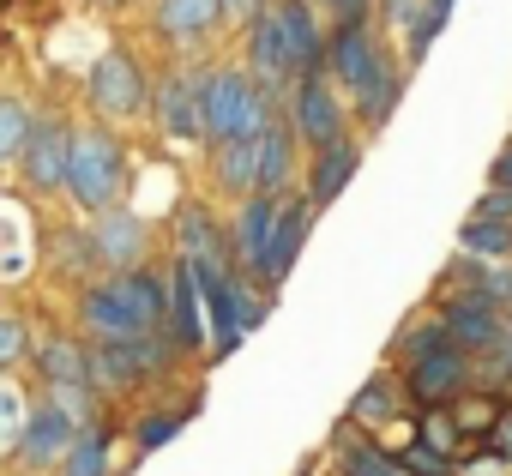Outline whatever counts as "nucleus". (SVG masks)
<instances>
[{
  "label": "nucleus",
  "instance_id": "7ed1b4c3",
  "mask_svg": "<svg viewBox=\"0 0 512 476\" xmlns=\"http://www.w3.org/2000/svg\"><path fill=\"white\" fill-rule=\"evenodd\" d=\"M91 97H97L103 115H133L145 103V79H139V67L127 55H103L91 67Z\"/></svg>",
  "mask_w": 512,
  "mask_h": 476
},
{
  "label": "nucleus",
  "instance_id": "7c9ffc66",
  "mask_svg": "<svg viewBox=\"0 0 512 476\" xmlns=\"http://www.w3.org/2000/svg\"><path fill=\"white\" fill-rule=\"evenodd\" d=\"M362 97H368V121H386V115H392V103H398V79H392V73H380Z\"/></svg>",
  "mask_w": 512,
  "mask_h": 476
},
{
  "label": "nucleus",
  "instance_id": "cd10ccee",
  "mask_svg": "<svg viewBox=\"0 0 512 476\" xmlns=\"http://www.w3.org/2000/svg\"><path fill=\"white\" fill-rule=\"evenodd\" d=\"M121 290L133 296V308H139V314H145V326H151V320H157V308H163V284H157V278H121Z\"/></svg>",
  "mask_w": 512,
  "mask_h": 476
},
{
  "label": "nucleus",
  "instance_id": "6ab92c4d",
  "mask_svg": "<svg viewBox=\"0 0 512 476\" xmlns=\"http://www.w3.org/2000/svg\"><path fill=\"white\" fill-rule=\"evenodd\" d=\"M217 13H223V0H163V25H169V31H181V37L205 31Z\"/></svg>",
  "mask_w": 512,
  "mask_h": 476
},
{
  "label": "nucleus",
  "instance_id": "393cba45",
  "mask_svg": "<svg viewBox=\"0 0 512 476\" xmlns=\"http://www.w3.org/2000/svg\"><path fill=\"white\" fill-rule=\"evenodd\" d=\"M458 242H464L470 254H482V260H494V254H506V248H512V235H506V229H500L494 217H476V223H470V229L458 235Z\"/></svg>",
  "mask_w": 512,
  "mask_h": 476
},
{
  "label": "nucleus",
  "instance_id": "c9c22d12",
  "mask_svg": "<svg viewBox=\"0 0 512 476\" xmlns=\"http://www.w3.org/2000/svg\"><path fill=\"white\" fill-rule=\"evenodd\" d=\"M458 422H470V428H482V422H494V410H488V404H464V410H458Z\"/></svg>",
  "mask_w": 512,
  "mask_h": 476
},
{
  "label": "nucleus",
  "instance_id": "f3484780",
  "mask_svg": "<svg viewBox=\"0 0 512 476\" xmlns=\"http://www.w3.org/2000/svg\"><path fill=\"white\" fill-rule=\"evenodd\" d=\"M193 284H199V266H193V260H181V272H175V290H169V302H175V344H199V320H193Z\"/></svg>",
  "mask_w": 512,
  "mask_h": 476
},
{
  "label": "nucleus",
  "instance_id": "2f4dec72",
  "mask_svg": "<svg viewBox=\"0 0 512 476\" xmlns=\"http://www.w3.org/2000/svg\"><path fill=\"white\" fill-rule=\"evenodd\" d=\"M356 416H392V380H386V374L356 398Z\"/></svg>",
  "mask_w": 512,
  "mask_h": 476
},
{
  "label": "nucleus",
  "instance_id": "72a5a7b5",
  "mask_svg": "<svg viewBox=\"0 0 512 476\" xmlns=\"http://www.w3.org/2000/svg\"><path fill=\"white\" fill-rule=\"evenodd\" d=\"M19 350H25V332H19L13 320H0V368H7V362H13Z\"/></svg>",
  "mask_w": 512,
  "mask_h": 476
},
{
  "label": "nucleus",
  "instance_id": "dca6fc26",
  "mask_svg": "<svg viewBox=\"0 0 512 476\" xmlns=\"http://www.w3.org/2000/svg\"><path fill=\"white\" fill-rule=\"evenodd\" d=\"M139 223L133 217H103V229H97V254L103 260H115V266H133L139 260Z\"/></svg>",
  "mask_w": 512,
  "mask_h": 476
},
{
  "label": "nucleus",
  "instance_id": "5701e85b",
  "mask_svg": "<svg viewBox=\"0 0 512 476\" xmlns=\"http://www.w3.org/2000/svg\"><path fill=\"white\" fill-rule=\"evenodd\" d=\"M284 163H290V151H284V133H260V193H278L284 187Z\"/></svg>",
  "mask_w": 512,
  "mask_h": 476
},
{
  "label": "nucleus",
  "instance_id": "473e14b6",
  "mask_svg": "<svg viewBox=\"0 0 512 476\" xmlns=\"http://www.w3.org/2000/svg\"><path fill=\"white\" fill-rule=\"evenodd\" d=\"M175 428H181V422H175V416H151V422H145V428H139V446H145V452H157V446H163V440H169V434H175Z\"/></svg>",
  "mask_w": 512,
  "mask_h": 476
},
{
  "label": "nucleus",
  "instance_id": "58836bf2",
  "mask_svg": "<svg viewBox=\"0 0 512 476\" xmlns=\"http://www.w3.org/2000/svg\"><path fill=\"white\" fill-rule=\"evenodd\" d=\"M428 446H452V428L446 422H428Z\"/></svg>",
  "mask_w": 512,
  "mask_h": 476
},
{
  "label": "nucleus",
  "instance_id": "ea45409f",
  "mask_svg": "<svg viewBox=\"0 0 512 476\" xmlns=\"http://www.w3.org/2000/svg\"><path fill=\"white\" fill-rule=\"evenodd\" d=\"M494 181H500V187H512V151H506V157L494 163Z\"/></svg>",
  "mask_w": 512,
  "mask_h": 476
},
{
  "label": "nucleus",
  "instance_id": "4468645a",
  "mask_svg": "<svg viewBox=\"0 0 512 476\" xmlns=\"http://www.w3.org/2000/svg\"><path fill=\"white\" fill-rule=\"evenodd\" d=\"M61 446H73L67 410H37V416L25 422V458H55Z\"/></svg>",
  "mask_w": 512,
  "mask_h": 476
},
{
  "label": "nucleus",
  "instance_id": "f704fd0d",
  "mask_svg": "<svg viewBox=\"0 0 512 476\" xmlns=\"http://www.w3.org/2000/svg\"><path fill=\"white\" fill-rule=\"evenodd\" d=\"M434 350H446L434 326H422V332H410V356H416V362H422V356H434Z\"/></svg>",
  "mask_w": 512,
  "mask_h": 476
},
{
  "label": "nucleus",
  "instance_id": "9b49d317",
  "mask_svg": "<svg viewBox=\"0 0 512 476\" xmlns=\"http://www.w3.org/2000/svg\"><path fill=\"white\" fill-rule=\"evenodd\" d=\"M296 127H302V139H314V145H332V139H338V103H332L314 79L296 91Z\"/></svg>",
  "mask_w": 512,
  "mask_h": 476
},
{
  "label": "nucleus",
  "instance_id": "aec40b11",
  "mask_svg": "<svg viewBox=\"0 0 512 476\" xmlns=\"http://www.w3.org/2000/svg\"><path fill=\"white\" fill-rule=\"evenodd\" d=\"M350 169H356V151H350L344 139H332L326 157H320V175H314V199H332V193L350 181Z\"/></svg>",
  "mask_w": 512,
  "mask_h": 476
},
{
  "label": "nucleus",
  "instance_id": "ddd939ff",
  "mask_svg": "<svg viewBox=\"0 0 512 476\" xmlns=\"http://www.w3.org/2000/svg\"><path fill=\"white\" fill-rule=\"evenodd\" d=\"M452 386H464V362H458V350H434V356H422L416 362V398H446Z\"/></svg>",
  "mask_w": 512,
  "mask_h": 476
},
{
  "label": "nucleus",
  "instance_id": "f03ea898",
  "mask_svg": "<svg viewBox=\"0 0 512 476\" xmlns=\"http://www.w3.org/2000/svg\"><path fill=\"white\" fill-rule=\"evenodd\" d=\"M199 103H205V133L211 139H235V133H266V103L253 97V85L241 73H217L199 85Z\"/></svg>",
  "mask_w": 512,
  "mask_h": 476
},
{
  "label": "nucleus",
  "instance_id": "a878e982",
  "mask_svg": "<svg viewBox=\"0 0 512 476\" xmlns=\"http://www.w3.org/2000/svg\"><path fill=\"white\" fill-rule=\"evenodd\" d=\"M19 440H25V398H19V386L0 380V452Z\"/></svg>",
  "mask_w": 512,
  "mask_h": 476
},
{
  "label": "nucleus",
  "instance_id": "1a4fd4ad",
  "mask_svg": "<svg viewBox=\"0 0 512 476\" xmlns=\"http://www.w3.org/2000/svg\"><path fill=\"white\" fill-rule=\"evenodd\" d=\"M181 260H193L199 278H223V242H217V229H211L205 211L181 217Z\"/></svg>",
  "mask_w": 512,
  "mask_h": 476
},
{
  "label": "nucleus",
  "instance_id": "423d86ee",
  "mask_svg": "<svg viewBox=\"0 0 512 476\" xmlns=\"http://www.w3.org/2000/svg\"><path fill=\"white\" fill-rule=\"evenodd\" d=\"M278 199L266 193V199H247V211H241V254H247V266L253 272H266L272 278V242H278Z\"/></svg>",
  "mask_w": 512,
  "mask_h": 476
},
{
  "label": "nucleus",
  "instance_id": "b1692460",
  "mask_svg": "<svg viewBox=\"0 0 512 476\" xmlns=\"http://www.w3.org/2000/svg\"><path fill=\"white\" fill-rule=\"evenodd\" d=\"M25 139H31V115H25V103H13V97H0V157H13V151H25Z\"/></svg>",
  "mask_w": 512,
  "mask_h": 476
},
{
  "label": "nucleus",
  "instance_id": "4c0bfd02",
  "mask_svg": "<svg viewBox=\"0 0 512 476\" xmlns=\"http://www.w3.org/2000/svg\"><path fill=\"white\" fill-rule=\"evenodd\" d=\"M362 7H368V0H332V13H338L344 25H356V13H362Z\"/></svg>",
  "mask_w": 512,
  "mask_h": 476
},
{
  "label": "nucleus",
  "instance_id": "39448f33",
  "mask_svg": "<svg viewBox=\"0 0 512 476\" xmlns=\"http://www.w3.org/2000/svg\"><path fill=\"white\" fill-rule=\"evenodd\" d=\"M145 368H157V350L145 344V332L139 338H103V350L91 356L97 386H133Z\"/></svg>",
  "mask_w": 512,
  "mask_h": 476
},
{
  "label": "nucleus",
  "instance_id": "9d476101",
  "mask_svg": "<svg viewBox=\"0 0 512 476\" xmlns=\"http://www.w3.org/2000/svg\"><path fill=\"white\" fill-rule=\"evenodd\" d=\"M332 55H338V73H344L350 91H368V85L380 79V55H374V43H368L362 25H344V37H338Z\"/></svg>",
  "mask_w": 512,
  "mask_h": 476
},
{
  "label": "nucleus",
  "instance_id": "6e6552de",
  "mask_svg": "<svg viewBox=\"0 0 512 476\" xmlns=\"http://www.w3.org/2000/svg\"><path fill=\"white\" fill-rule=\"evenodd\" d=\"M85 320H91L103 338H139V332H145V314L133 308V296H127L121 284H109V290H91V302H85Z\"/></svg>",
  "mask_w": 512,
  "mask_h": 476
},
{
  "label": "nucleus",
  "instance_id": "f257e3e1",
  "mask_svg": "<svg viewBox=\"0 0 512 476\" xmlns=\"http://www.w3.org/2000/svg\"><path fill=\"white\" fill-rule=\"evenodd\" d=\"M121 175H127V163H121V145H115L109 133H79V139H73L67 187H73V199H79V205L103 211V205L121 193Z\"/></svg>",
  "mask_w": 512,
  "mask_h": 476
},
{
  "label": "nucleus",
  "instance_id": "a19ab883",
  "mask_svg": "<svg viewBox=\"0 0 512 476\" xmlns=\"http://www.w3.org/2000/svg\"><path fill=\"white\" fill-rule=\"evenodd\" d=\"M223 13H253V0H223Z\"/></svg>",
  "mask_w": 512,
  "mask_h": 476
},
{
  "label": "nucleus",
  "instance_id": "e433bc0d",
  "mask_svg": "<svg viewBox=\"0 0 512 476\" xmlns=\"http://www.w3.org/2000/svg\"><path fill=\"white\" fill-rule=\"evenodd\" d=\"M410 470H422V476H440V458H434V452H410Z\"/></svg>",
  "mask_w": 512,
  "mask_h": 476
},
{
  "label": "nucleus",
  "instance_id": "f8f14e48",
  "mask_svg": "<svg viewBox=\"0 0 512 476\" xmlns=\"http://www.w3.org/2000/svg\"><path fill=\"white\" fill-rule=\"evenodd\" d=\"M253 67H260L266 79L290 73V37H284V13H266V19H253Z\"/></svg>",
  "mask_w": 512,
  "mask_h": 476
},
{
  "label": "nucleus",
  "instance_id": "0eeeda50",
  "mask_svg": "<svg viewBox=\"0 0 512 476\" xmlns=\"http://www.w3.org/2000/svg\"><path fill=\"white\" fill-rule=\"evenodd\" d=\"M157 121H163L169 139H199V133H205V103H199V91H193L187 79H169V85L157 91Z\"/></svg>",
  "mask_w": 512,
  "mask_h": 476
},
{
  "label": "nucleus",
  "instance_id": "412c9836",
  "mask_svg": "<svg viewBox=\"0 0 512 476\" xmlns=\"http://www.w3.org/2000/svg\"><path fill=\"white\" fill-rule=\"evenodd\" d=\"M446 332H452L458 344H476V350H482V344H494V314L476 308V302H464V308L446 314Z\"/></svg>",
  "mask_w": 512,
  "mask_h": 476
},
{
  "label": "nucleus",
  "instance_id": "c756f323",
  "mask_svg": "<svg viewBox=\"0 0 512 476\" xmlns=\"http://www.w3.org/2000/svg\"><path fill=\"white\" fill-rule=\"evenodd\" d=\"M344 476H404V470L386 464V458L368 452V446H350V452H344Z\"/></svg>",
  "mask_w": 512,
  "mask_h": 476
},
{
  "label": "nucleus",
  "instance_id": "bb28decb",
  "mask_svg": "<svg viewBox=\"0 0 512 476\" xmlns=\"http://www.w3.org/2000/svg\"><path fill=\"white\" fill-rule=\"evenodd\" d=\"M43 362H49V380H55V386H79V374H85L79 350H67V344H49Z\"/></svg>",
  "mask_w": 512,
  "mask_h": 476
},
{
  "label": "nucleus",
  "instance_id": "4be33fe9",
  "mask_svg": "<svg viewBox=\"0 0 512 476\" xmlns=\"http://www.w3.org/2000/svg\"><path fill=\"white\" fill-rule=\"evenodd\" d=\"M302 229H308V211H302V205H290V211L278 217V242H272V278H278V272H290V260L302 254Z\"/></svg>",
  "mask_w": 512,
  "mask_h": 476
},
{
  "label": "nucleus",
  "instance_id": "a211bd4d",
  "mask_svg": "<svg viewBox=\"0 0 512 476\" xmlns=\"http://www.w3.org/2000/svg\"><path fill=\"white\" fill-rule=\"evenodd\" d=\"M284 13V37H290V61L296 67H314V55H320V31H314V19H308V7H278Z\"/></svg>",
  "mask_w": 512,
  "mask_h": 476
},
{
  "label": "nucleus",
  "instance_id": "c85d7f7f",
  "mask_svg": "<svg viewBox=\"0 0 512 476\" xmlns=\"http://www.w3.org/2000/svg\"><path fill=\"white\" fill-rule=\"evenodd\" d=\"M67 476H103V434H79L73 440V470Z\"/></svg>",
  "mask_w": 512,
  "mask_h": 476
},
{
  "label": "nucleus",
  "instance_id": "2eb2a0df",
  "mask_svg": "<svg viewBox=\"0 0 512 476\" xmlns=\"http://www.w3.org/2000/svg\"><path fill=\"white\" fill-rule=\"evenodd\" d=\"M223 181H229L235 193L260 181V133H235V139H223Z\"/></svg>",
  "mask_w": 512,
  "mask_h": 476
},
{
  "label": "nucleus",
  "instance_id": "20e7f679",
  "mask_svg": "<svg viewBox=\"0 0 512 476\" xmlns=\"http://www.w3.org/2000/svg\"><path fill=\"white\" fill-rule=\"evenodd\" d=\"M67 163H73L67 127L43 121V127L25 139V175H31V187H61V181H67Z\"/></svg>",
  "mask_w": 512,
  "mask_h": 476
}]
</instances>
